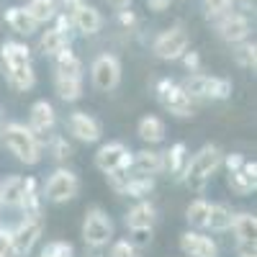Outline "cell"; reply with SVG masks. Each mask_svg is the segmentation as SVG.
Wrapping results in <instances>:
<instances>
[{"instance_id":"cell-1","label":"cell","mask_w":257,"mask_h":257,"mask_svg":"<svg viewBox=\"0 0 257 257\" xmlns=\"http://www.w3.org/2000/svg\"><path fill=\"white\" fill-rule=\"evenodd\" d=\"M0 139H3V144L24 165H36L41 160L39 137L31 132V128H26L24 123H8V126H3V128H0Z\"/></svg>"},{"instance_id":"cell-2","label":"cell","mask_w":257,"mask_h":257,"mask_svg":"<svg viewBox=\"0 0 257 257\" xmlns=\"http://www.w3.org/2000/svg\"><path fill=\"white\" fill-rule=\"evenodd\" d=\"M221 157H224V152H221L216 144H206L201 152L183 167V170H185V185H188L190 190L201 193V190L206 188L208 178L219 170Z\"/></svg>"},{"instance_id":"cell-3","label":"cell","mask_w":257,"mask_h":257,"mask_svg":"<svg viewBox=\"0 0 257 257\" xmlns=\"http://www.w3.org/2000/svg\"><path fill=\"white\" fill-rule=\"evenodd\" d=\"M82 239L88 247H103L113 239V224L105 213L95 206L85 213V221H82Z\"/></svg>"},{"instance_id":"cell-4","label":"cell","mask_w":257,"mask_h":257,"mask_svg":"<svg viewBox=\"0 0 257 257\" xmlns=\"http://www.w3.org/2000/svg\"><path fill=\"white\" fill-rule=\"evenodd\" d=\"M183 90L193 98H229L231 95V80L226 77H211V75H193L185 80Z\"/></svg>"},{"instance_id":"cell-5","label":"cell","mask_w":257,"mask_h":257,"mask_svg":"<svg viewBox=\"0 0 257 257\" xmlns=\"http://www.w3.org/2000/svg\"><path fill=\"white\" fill-rule=\"evenodd\" d=\"M157 95H160V103L170 113H175L180 118L193 116V103H190V95L183 90V85H175L173 80L165 77L157 82Z\"/></svg>"},{"instance_id":"cell-6","label":"cell","mask_w":257,"mask_h":257,"mask_svg":"<svg viewBox=\"0 0 257 257\" xmlns=\"http://www.w3.org/2000/svg\"><path fill=\"white\" fill-rule=\"evenodd\" d=\"M188 44H190L188 31H185L183 26H173V29L162 31V34L155 39L152 52H155L160 59H180L183 52L188 49Z\"/></svg>"},{"instance_id":"cell-7","label":"cell","mask_w":257,"mask_h":257,"mask_svg":"<svg viewBox=\"0 0 257 257\" xmlns=\"http://www.w3.org/2000/svg\"><path fill=\"white\" fill-rule=\"evenodd\" d=\"M90 75H93V85H95V88L103 90V93H108V90H113L116 85L121 82V62L113 54H100L93 62Z\"/></svg>"},{"instance_id":"cell-8","label":"cell","mask_w":257,"mask_h":257,"mask_svg":"<svg viewBox=\"0 0 257 257\" xmlns=\"http://www.w3.org/2000/svg\"><path fill=\"white\" fill-rule=\"evenodd\" d=\"M80 190V180L75 173L70 170H57V173L47 180V188H44V196L47 201L52 203H64V201H72Z\"/></svg>"},{"instance_id":"cell-9","label":"cell","mask_w":257,"mask_h":257,"mask_svg":"<svg viewBox=\"0 0 257 257\" xmlns=\"http://www.w3.org/2000/svg\"><path fill=\"white\" fill-rule=\"evenodd\" d=\"M41 237V219H26L16 231H11V252L24 257L34 249Z\"/></svg>"},{"instance_id":"cell-10","label":"cell","mask_w":257,"mask_h":257,"mask_svg":"<svg viewBox=\"0 0 257 257\" xmlns=\"http://www.w3.org/2000/svg\"><path fill=\"white\" fill-rule=\"evenodd\" d=\"M95 167L100 173H111V170H118V167H132V152L121 142H111L98 149Z\"/></svg>"},{"instance_id":"cell-11","label":"cell","mask_w":257,"mask_h":257,"mask_svg":"<svg viewBox=\"0 0 257 257\" xmlns=\"http://www.w3.org/2000/svg\"><path fill=\"white\" fill-rule=\"evenodd\" d=\"M180 249L188 257H219V247L211 237H203L198 231H185L180 237Z\"/></svg>"},{"instance_id":"cell-12","label":"cell","mask_w":257,"mask_h":257,"mask_svg":"<svg viewBox=\"0 0 257 257\" xmlns=\"http://www.w3.org/2000/svg\"><path fill=\"white\" fill-rule=\"evenodd\" d=\"M249 21L244 16H237V13H224V18L219 21V36L229 44H239L249 36Z\"/></svg>"},{"instance_id":"cell-13","label":"cell","mask_w":257,"mask_h":257,"mask_svg":"<svg viewBox=\"0 0 257 257\" xmlns=\"http://www.w3.org/2000/svg\"><path fill=\"white\" fill-rule=\"evenodd\" d=\"M70 134H72L75 139H80V142L93 144V142L100 139V123H98L93 116H88V113L75 111V113L70 116Z\"/></svg>"},{"instance_id":"cell-14","label":"cell","mask_w":257,"mask_h":257,"mask_svg":"<svg viewBox=\"0 0 257 257\" xmlns=\"http://www.w3.org/2000/svg\"><path fill=\"white\" fill-rule=\"evenodd\" d=\"M229 188L234 193H239V196L252 193L257 188V165L244 160V165L239 170H231V173H229Z\"/></svg>"},{"instance_id":"cell-15","label":"cell","mask_w":257,"mask_h":257,"mask_svg":"<svg viewBox=\"0 0 257 257\" xmlns=\"http://www.w3.org/2000/svg\"><path fill=\"white\" fill-rule=\"evenodd\" d=\"M52 126H54V108H52V103L36 100L31 105L29 128H31L34 134H47V132H52Z\"/></svg>"},{"instance_id":"cell-16","label":"cell","mask_w":257,"mask_h":257,"mask_svg":"<svg viewBox=\"0 0 257 257\" xmlns=\"http://www.w3.org/2000/svg\"><path fill=\"white\" fill-rule=\"evenodd\" d=\"M6 75H8V85L18 93H26L36 85V72L31 67V62L26 64H16V67H6Z\"/></svg>"},{"instance_id":"cell-17","label":"cell","mask_w":257,"mask_h":257,"mask_svg":"<svg viewBox=\"0 0 257 257\" xmlns=\"http://www.w3.org/2000/svg\"><path fill=\"white\" fill-rule=\"evenodd\" d=\"M132 167L139 175H157L162 170V155L152 152V149H142V152L132 155Z\"/></svg>"},{"instance_id":"cell-18","label":"cell","mask_w":257,"mask_h":257,"mask_svg":"<svg viewBox=\"0 0 257 257\" xmlns=\"http://www.w3.org/2000/svg\"><path fill=\"white\" fill-rule=\"evenodd\" d=\"M72 21H75V26L82 31V34H98L100 31V26H103V18H100V13L95 11V8H90V6H80L77 11H75V16H72Z\"/></svg>"},{"instance_id":"cell-19","label":"cell","mask_w":257,"mask_h":257,"mask_svg":"<svg viewBox=\"0 0 257 257\" xmlns=\"http://www.w3.org/2000/svg\"><path fill=\"white\" fill-rule=\"evenodd\" d=\"M57 75H64V77H80L82 80V62L77 59V54L67 47H62L57 54Z\"/></svg>"},{"instance_id":"cell-20","label":"cell","mask_w":257,"mask_h":257,"mask_svg":"<svg viewBox=\"0 0 257 257\" xmlns=\"http://www.w3.org/2000/svg\"><path fill=\"white\" fill-rule=\"evenodd\" d=\"M155 219H157V211L152 203H137L126 213V226L128 229H144V226H152Z\"/></svg>"},{"instance_id":"cell-21","label":"cell","mask_w":257,"mask_h":257,"mask_svg":"<svg viewBox=\"0 0 257 257\" xmlns=\"http://www.w3.org/2000/svg\"><path fill=\"white\" fill-rule=\"evenodd\" d=\"M234 234H237V242H254L257 239V219L252 213H237L231 219V226Z\"/></svg>"},{"instance_id":"cell-22","label":"cell","mask_w":257,"mask_h":257,"mask_svg":"<svg viewBox=\"0 0 257 257\" xmlns=\"http://www.w3.org/2000/svg\"><path fill=\"white\" fill-rule=\"evenodd\" d=\"M231 219H234V213H231L229 206L213 203V206H208V216H206V224L203 226H208L213 231H226L231 226Z\"/></svg>"},{"instance_id":"cell-23","label":"cell","mask_w":257,"mask_h":257,"mask_svg":"<svg viewBox=\"0 0 257 257\" xmlns=\"http://www.w3.org/2000/svg\"><path fill=\"white\" fill-rule=\"evenodd\" d=\"M137 134H139L144 142H149V144H157V142L165 139V123H162V118H157V116H144V118L139 121V126H137Z\"/></svg>"},{"instance_id":"cell-24","label":"cell","mask_w":257,"mask_h":257,"mask_svg":"<svg viewBox=\"0 0 257 257\" xmlns=\"http://www.w3.org/2000/svg\"><path fill=\"white\" fill-rule=\"evenodd\" d=\"M6 21L11 24V29H13L16 34L29 36V34L36 31V21L26 13V8H8V11H6Z\"/></svg>"},{"instance_id":"cell-25","label":"cell","mask_w":257,"mask_h":257,"mask_svg":"<svg viewBox=\"0 0 257 257\" xmlns=\"http://www.w3.org/2000/svg\"><path fill=\"white\" fill-rule=\"evenodd\" d=\"M24 198V178L11 175L6 183H0V203L6 206H18Z\"/></svg>"},{"instance_id":"cell-26","label":"cell","mask_w":257,"mask_h":257,"mask_svg":"<svg viewBox=\"0 0 257 257\" xmlns=\"http://www.w3.org/2000/svg\"><path fill=\"white\" fill-rule=\"evenodd\" d=\"M54 88H57V95L62 100H80L82 95V80L80 77H64V75H57L54 77Z\"/></svg>"},{"instance_id":"cell-27","label":"cell","mask_w":257,"mask_h":257,"mask_svg":"<svg viewBox=\"0 0 257 257\" xmlns=\"http://www.w3.org/2000/svg\"><path fill=\"white\" fill-rule=\"evenodd\" d=\"M152 188H155V180H152V175H128V180H126V185H123V193L126 196H132V198H144V196H149L152 193Z\"/></svg>"},{"instance_id":"cell-28","label":"cell","mask_w":257,"mask_h":257,"mask_svg":"<svg viewBox=\"0 0 257 257\" xmlns=\"http://www.w3.org/2000/svg\"><path fill=\"white\" fill-rule=\"evenodd\" d=\"M185 155H188V147H185L183 142L173 144V147H170L167 152L162 155V170H170V173H183Z\"/></svg>"},{"instance_id":"cell-29","label":"cell","mask_w":257,"mask_h":257,"mask_svg":"<svg viewBox=\"0 0 257 257\" xmlns=\"http://www.w3.org/2000/svg\"><path fill=\"white\" fill-rule=\"evenodd\" d=\"M31 59V52L26 44H18V41H6L3 44V64L6 67H16V64H26Z\"/></svg>"},{"instance_id":"cell-30","label":"cell","mask_w":257,"mask_h":257,"mask_svg":"<svg viewBox=\"0 0 257 257\" xmlns=\"http://www.w3.org/2000/svg\"><path fill=\"white\" fill-rule=\"evenodd\" d=\"M26 13L36 21V24H44V21L57 16V3L54 0H31L26 6Z\"/></svg>"},{"instance_id":"cell-31","label":"cell","mask_w":257,"mask_h":257,"mask_svg":"<svg viewBox=\"0 0 257 257\" xmlns=\"http://www.w3.org/2000/svg\"><path fill=\"white\" fill-rule=\"evenodd\" d=\"M18 206L24 208L26 219H41V196L36 193V188H24V198Z\"/></svg>"},{"instance_id":"cell-32","label":"cell","mask_w":257,"mask_h":257,"mask_svg":"<svg viewBox=\"0 0 257 257\" xmlns=\"http://www.w3.org/2000/svg\"><path fill=\"white\" fill-rule=\"evenodd\" d=\"M62 47H67V36H64V31H59V29L47 31L44 36H41V41H39V49L44 54H57Z\"/></svg>"},{"instance_id":"cell-33","label":"cell","mask_w":257,"mask_h":257,"mask_svg":"<svg viewBox=\"0 0 257 257\" xmlns=\"http://www.w3.org/2000/svg\"><path fill=\"white\" fill-rule=\"evenodd\" d=\"M206 216H208V203L203 198H196V201L188 206V211H185V219L193 226H203L206 224Z\"/></svg>"},{"instance_id":"cell-34","label":"cell","mask_w":257,"mask_h":257,"mask_svg":"<svg viewBox=\"0 0 257 257\" xmlns=\"http://www.w3.org/2000/svg\"><path fill=\"white\" fill-rule=\"evenodd\" d=\"M41 257H75V247L70 242H49L44 249H41Z\"/></svg>"},{"instance_id":"cell-35","label":"cell","mask_w":257,"mask_h":257,"mask_svg":"<svg viewBox=\"0 0 257 257\" xmlns=\"http://www.w3.org/2000/svg\"><path fill=\"white\" fill-rule=\"evenodd\" d=\"M234 57H237V64H242V67H247V70H254V64H257V47H254V41H252V44H242L237 52H234Z\"/></svg>"},{"instance_id":"cell-36","label":"cell","mask_w":257,"mask_h":257,"mask_svg":"<svg viewBox=\"0 0 257 257\" xmlns=\"http://www.w3.org/2000/svg\"><path fill=\"white\" fill-rule=\"evenodd\" d=\"M108 257H139V249H137V244L134 242H128V239H118V242H113V247H111V254Z\"/></svg>"},{"instance_id":"cell-37","label":"cell","mask_w":257,"mask_h":257,"mask_svg":"<svg viewBox=\"0 0 257 257\" xmlns=\"http://www.w3.org/2000/svg\"><path fill=\"white\" fill-rule=\"evenodd\" d=\"M203 6H206V13L213 18V16H224V13H229L231 0H203Z\"/></svg>"},{"instance_id":"cell-38","label":"cell","mask_w":257,"mask_h":257,"mask_svg":"<svg viewBox=\"0 0 257 257\" xmlns=\"http://www.w3.org/2000/svg\"><path fill=\"white\" fill-rule=\"evenodd\" d=\"M54 152H57V155H54L57 160H67V157L72 155V147L64 142L62 137H57V139H54Z\"/></svg>"},{"instance_id":"cell-39","label":"cell","mask_w":257,"mask_h":257,"mask_svg":"<svg viewBox=\"0 0 257 257\" xmlns=\"http://www.w3.org/2000/svg\"><path fill=\"white\" fill-rule=\"evenodd\" d=\"M183 62H185V67L190 70V72H196L198 67H201V57H198V52H183Z\"/></svg>"},{"instance_id":"cell-40","label":"cell","mask_w":257,"mask_h":257,"mask_svg":"<svg viewBox=\"0 0 257 257\" xmlns=\"http://www.w3.org/2000/svg\"><path fill=\"white\" fill-rule=\"evenodd\" d=\"M134 231V242L137 244H149V242H152V226H144V229H132Z\"/></svg>"},{"instance_id":"cell-41","label":"cell","mask_w":257,"mask_h":257,"mask_svg":"<svg viewBox=\"0 0 257 257\" xmlns=\"http://www.w3.org/2000/svg\"><path fill=\"white\" fill-rule=\"evenodd\" d=\"M221 162L226 165V170H229V173H231V170H239V167L244 165V157H242V155H237V152H234V155H224V157H221Z\"/></svg>"},{"instance_id":"cell-42","label":"cell","mask_w":257,"mask_h":257,"mask_svg":"<svg viewBox=\"0 0 257 257\" xmlns=\"http://www.w3.org/2000/svg\"><path fill=\"white\" fill-rule=\"evenodd\" d=\"M237 257H257L254 242H237Z\"/></svg>"},{"instance_id":"cell-43","label":"cell","mask_w":257,"mask_h":257,"mask_svg":"<svg viewBox=\"0 0 257 257\" xmlns=\"http://www.w3.org/2000/svg\"><path fill=\"white\" fill-rule=\"evenodd\" d=\"M8 254H13L11 252V231L0 226V257H8Z\"/></svg>"},{"instance_id":"cell-44","label":"cell","mask_w":257,"mask_h":257,"mask_svg":"<svg viewBox=\"0 0 257 257\" xmlns=\"http://www.w3.org/2000/svg\"><path fill=\"white\" fill-rule=\"evenodd\" d=\"M82 6V0H62V8H64V16H75V11Z\"/></svg>"},{"instance_id":"cell-45","label":"cell","mask_w":257,"mask_h":257,"mask_svg":"<svg viewBox=\"0 0 257 257\" xmlns=\"http://www.w3.org/2000/svg\"><path fill=\"white\" fill-rule=\"evenodd\" d=\"M173 0H147V8L149 11H167Z\"/></svg>"},{"instance_id":"cell-46","label":"cell","mask_w":257,"mask_h":257,"mask_svg":"<svg viewBox=\"0 0 257 257\" xmlns=\"http://www.w3.org/2000/svg\"><path fill=\"white\" fill-rule=\"evenodd\" d=\"M118 18H121V24H123V26H134V21H137V18H134V13H126V11H121V16H118Z\"/></svg>"},{"instance_id":"cell-47","label":"cell","mask_w":257,"mask_h":257,"mask_svg":"<svg viewBox=\"0 0 257 257\" xmlns=\"http://www.w3.org/2000/svg\"><path fill=\"white\" fill-rule=\"evenodd\" d=\"M108 3L113 6V8H118V11H123L128 3H132V0H108Z\"/></svg>"},{"instance_id":"cell-48","label":"cell","mask_w":257,"mask_h":257,"mask_svg":"<svg viewBox=\"0 0 257 257\" xmlns=\"http://www.w3.org/2000/svg\"><path fill=\"white\" fill-rule=\"evenodd\" d=\"M0 226H3V224H0Z\"/></svg>"}]
</instances>
